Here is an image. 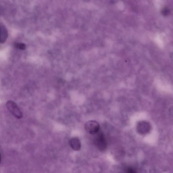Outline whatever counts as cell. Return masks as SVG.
<instances>
[{
  "label": "cell",
  "instance_id": "cell-1",
  "mask_svg": "<svg viewBox=\"0 0 173 173\" xmlns=\"http://www.w3.org/2000/svg\"><path fill=\"white\" fill-rule=\"evenodd\" d=\"M94 144L100 151H103L107 149V142L102 133L98 132L97 133L94 140Z\"/></svg>",
  "mask_w": 173,
  "mask_h": 173
},
{
  "label": "cell",
  "instance_id": "cell-2",
  "mask_svg": "<svg viewBox=\"0 0 173 173\" xmlns=\"http://www.w3.org/2000/svg\"><path fill=\"white\" fill-rule=\"evenodd\" d=\"M6 106L9 111L16 118L20 119L22 118V112L15 102L9 100L7 102Z\"/></svg>",
  "mask_w": 173,
  "mask_h": 173
},
{
  "label": "cell",
  "instance_id": "cell-3",
  "mask_svg": "<svg viewBox=\"0 0 173 173\" xmlns=\"http://www.w3.org/2000/svg\"><path fill=\"white\" fill-rule=\"evenodd\" d=\"M85 128L89 134L95 135L99 132L100 126L98 122L94 120H90L85 123Z\"/></svg>",
  "mask_w": 173,
  "mask_h": 173
},
{
  "label": "cell",
  "instance_id": "cell-4",
  "mask_svg": "<svg viewBox=\"0 0 173 173\" xmlns=\"http://www.w3.org/2000/svg\"><path fill=\"white\" fill-rule=\"evenodd\" d=\"M69 145L71 148L75 151H79L81 149V143L80 139L76 137L71 139L69 140Z\"/></svg>",
  "mask_w": 173,
  "mask_h": 173
},
{
  "label": "cell",
  "instance_id": "cell-5",
  "mask_svg": "<svg viewBox=\"0 0 173 173\" xmlns=\"http://www.w3.org/2000/svg\"><path fill=\"white\" fill-rule=\"evenodd\" d=\"M1 28V43L3 44L7 40L8 37V32L4 25L1 23L0 24Z\"/></svg>",
  "mask_w": 173,
  "mask_h": 173
},
{
  "label": "cell",
  "instance_id": "cell-6",
  "mask_svg": "<svg viewBox=\"0 0 173 173\" xmlns=\"http://www.w3.org/2000/svg\"><path fill=\"white\" fill-rule=\"evenodd\" d=\"M14 46L16 48L21 50H26V45L22 43H15Z\"/></svg>",
  "mask_w": 173,
  "mask_h": 173
},
{
  "label": "cell",
  "instance_id": "cell-7",
  "mask_svg": "<svg viewBox=\"0 0 173 173\" xmlns=\"http://www.w3.org/2000/svg\"><path fill=\"white\" fill-rule=\"evenodd\" d=\"M161 13L162 15L166 16L170 14V10L168 7H164L162 9Z\"/></svg>",
  "mask_w": 173,
  "mask_h": 173
},
{
  "label": "cell",
  "instance_id": "cell-8",
  "mask_svg": "<svg viewBox=\"0 0 173 173\" xmlns=\"http://www.w3.org/2000/svg\"><path fill=\"white\" fill-rule=\"evenodd\" d=\"M125 172L127 173H136V171L132 168L128 167L126 168L125 170H124Z\"/></svg>",
  "mask_w": 173,
  "mask_h": 173
}]
</instances>
